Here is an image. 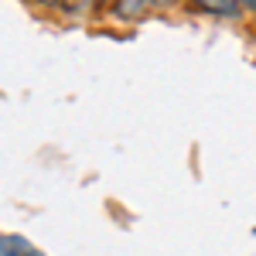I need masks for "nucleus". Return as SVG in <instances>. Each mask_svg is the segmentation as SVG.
I'll use <instances>...</instances> for the list:
<instances>
[{
    "mask_svg": "<svg viewBox=\"0 0 256 256\" xmlns=\"http://www.w3.org/2000/svg\"><path fill=\"white\" fill-rule=\"evenodd\" d=\"M4 256H41L24 236H4Z\"/></svg>",
    "mask_w": 256,
    "mask_h": 256,
    "instance_id": "1",
    "label": "nucleus"
}]
</instances>
